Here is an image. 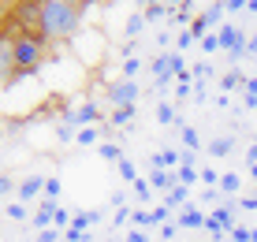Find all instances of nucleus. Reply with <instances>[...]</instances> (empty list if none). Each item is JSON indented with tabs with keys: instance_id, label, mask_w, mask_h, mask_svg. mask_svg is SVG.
I'll list each match as a JSON object with an SVG mask.
<instances>
[{
	"instance_id": "obj_1",
	"label": "nucleus",
	"mask_w": 257,
	"mask_h": 242,
	"mask_svg": "<svg viewBox=\"0 0 257 242\" xmlns=\"http://www.w3.org/2000/svg\"><path fill=\"white\" fill-rule=\"evenodd\" d=\"M75 23H78V4H60V0L41 4L38 30L45 34V38H67V34L75 30Z\"/></svg>"
},
{
	"instance_id": "obj_2",
	"label": "nucleus",
	"mask_w": 257,
	"mask_h": 242,
	"mask_svg": "<svg viewBox=\"0 0 257 242\" xmlns=\"http://www.w3.org/2000/svg\"><path fill=\"white\" fill-rule=\"evenodd\" d=\"M4 38L12 41L15 67H23V71L38 67V60H41V38H34V34H4Z\"/></svg>"
}]
</instances>
